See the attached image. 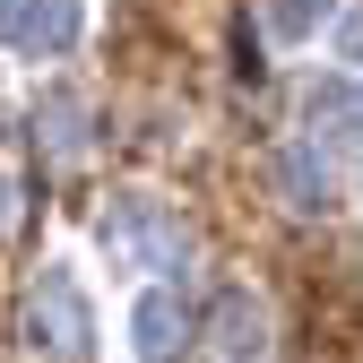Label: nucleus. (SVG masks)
Listing matches in <instances>:
<instances>
[{
  "instance_id": "nucleus-1",
  "label": "nucleus",
  "mask_w": 363,
  "mask_h": 363,
  "mask_svg": "<svg viewBox=\"0 0 363 363\" xmlns=\"http://www.w3.org/2000/svg\"><path fill=\"white\" fill-rule=\"evenodd\" d=\"M26 337L52 363H86L96 354V311H86V286H78L69 259H43V277L26 294Z\"/></svg>"
},
{
  "instance_id": "nucleus-2",
  "label": "nucleus",
  "mask_w": 363,
  "mask_h": 363,
  "mask_svg": "<svg viewBox=\"0 0 363 363\" xmlns=\"http://www.w3.org/2000/svg\"><path fill=\"white\" fill-rule=\"evenodd\" d=\"M96 234H104V251L121 268H182V251H191V242H182V216L164 199H147V191H121Z\"/></svg>"
},
{
  "instance_id": "nucleus-3",
  "label": "nucleus",
  "mask_w": 363,
  "mask_h": 363,
  "mask_svg": "<svg viewBox=\"0 0 363 363\" xmlns=\"http://www.w3.org/2000/svg\"><path fill=\"white\" fill-rule=\"evenodd\" d=\"M208 363H268V303L251 286H225L208 303Z\"/></svg>"
},
{
  "instance_id": "nucleus-4",
  "label": "nucleus",
  "mask_w": 363,
  "mask_h": 363,
  "mask_svg": "<svg viewBox=\"0 0 363 363\" xmlns=\"http://www.w3.org/2000/svg\"><path fill=\"white\" fill-rule=\"evenodd\" d=\"M268 173H277V199H286L294 216H329V208H337V156H329L320 139H286Z\"/></svg>"
},
{
  "instance_id": "nucleus-5",
  "label": "nucleus",
  "mask_w": 363,
  "mask_h": 363,
  "mask_svg": "<svg viewBox=\"0 0 363 363\" xmlns=\"http://www.w3.org/2000/svg\"><path fill=\"white\" fill-rule=\"evenodd\" d=\"M191 337H199V320H191V303H182L173 286H147L139 303H130V354L139 363H173Z\"/></svg>"
},
{
  "instance_id": "nucleus-6",
  "label": "nucleus",
  "mask_w": 363,
  "mask_h": 363,
  "mask_svg": "<svg viewBox=\"0 0 363 363\" xmlns=\"http://www.w3.org/2000/svg\"><path fill=\"white\" fill-rule=\"evenodd\" d=\"M78 26H86V0H18L9 43H18V52H35V61H61L69 43H78Z\"/></svg>"
},
{
  "instance_id": "nucleus-7",
  "label": "nucleus",
  "mask_w": 363,
  "mask_h": 363,
  "mask_svg": "<svg viewBox=\"0 0 363 363\" xmlns=\"http://www.w3.org/2000/svg\"><path fill=\"white\" fill-rule=\"evenodd\" d=\"M354 130H363V86H346V78L311 86V139H320V147H346Z\"/></svg>"
},
{
  "instance_id": "nucleus-8",
  "label": "nucleus",
  "mask_w": 363,
  "mask_h": 363,
  "mask_svg": "<svg viewBox=\"0 0 363 363\" xmlns=\"http://www.w3.org/2000/svg\"><path fill=\"white\" fill-rule=\"evenodd\" d=\"M329 18H337V0H259V26L277 43H311Z\"/></svg>"
},
{
  "instance_id": "nucleus-9",
  "label": "nucleus",
  "mask_w": 363,
  "mask_h": 363,
  "mask_svg": "<svg viewBox=\"0 0 363 363\" xmlns=\"http://www.w3.org/2000/svg\"><path fill=\"white\" fill-rule=\"evenodd\" d=\"M35 139L52 147V156H86V104H78V96H43Z\"/></svg>"
},
{
  "instance_id": "nucleus-10",
  "label": "nucleus",
  "mask_w": 363,
  "mask_h": 363,
  "mask_svg": "<svg viewBox=\"0 0 363 363\" xmlns=\"http://www.w3.org/2000/svg\"><path fill=\"white\" fill-rule=\"evenodd\" d=\"M9 216H18V182L0 173V225H9Z\"/></svg>"
}]
</instances>
